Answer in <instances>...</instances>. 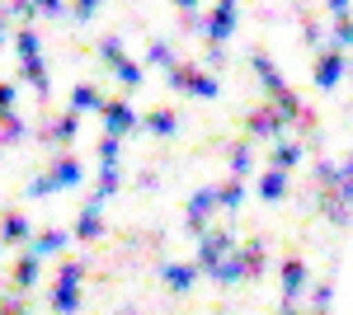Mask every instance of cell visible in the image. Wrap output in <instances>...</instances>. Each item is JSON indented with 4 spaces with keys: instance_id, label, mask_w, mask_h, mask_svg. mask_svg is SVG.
<instances>
[{
    "instance_id": "obj_1",
    "label": "cell",
    "mask_w": 353,
    "mask_h": 315,
    "mask_svg": "<svg viewBox=\"0 0 353 315\" xmlns=\"http://www.w3.org/2000/svg\"><path fill=\"white\" fill-rule=\"evenodd\" d=\"M81 179H85L81 160L61 151V156L52 160V170H48V174H38V179H33V184H28L24 193H28V198H52V193H61V188H76Z\"/></svg>"
},
{
    "instance_id": "obj_2",
    "label": "cell",
    "mask_w": 353,
    "mask_h": 315,
    "mask_svg": "<svg viewBox=\"0 0 353 315\" xmlns=\"http://www.w3.org/2000/svg\"><path fill=\"white\" fill-rule=\"evenodd\" d=\"M81 283H85V259H66L57 268V283H52V311L57 315L81 311Z\"/></svg>"
},
{
    "instance_id": "obj_3",
    "label": "cell",
    "mask_w": 353,
    "mask_h": 315,
    "mask_svg": "<svg viewBox=\"0 0 353 315\" xmlns=\"http://www.w3.org/2000/svg\"><path fill=\"white\" fill-rule=\"evenodd\" d=\"M231 250H236V231H231V226L208 231V236H198V259H193V263H198L203 273H212V268H217V263L226 259Z\"/></svg>"
},
{
    "instance_id": "obj_4",
    "label": "cell",
    "mask_w": 353,
    "mask_h": 315,
    "mask_svg": "<svg viewBox=\"0 0 353 315\" xmlns=\"http://www.w3.org/2000/svg\"><path fill=\"white\" fill-rule=\"evenodd\" d=\"M170 85H174V90H189L193 99H217V76H208V71H198V66H184V61H179V66H170Z\"/></svg>"
},
{
    "instance_id": "obj_5",
    "label": "cell",
    "mask_w": 353,
    "mask_h": 315,
    "mask_svg": "<svg viewBox=\"0 0 353 315\" xmlns=\"http://www.w3.org/2000/svg\"><path fill=\"white\" fill-rule=\"evenodd\" d=\"M283 128H288V118H283V113H278L273 104L250 108V118H245V132H250V141H283Z\"/></svg>"
},
{
    "instance_id": "obj_6",
    "label": "cell",
    "mask_w": 353,
    "mask_h": 315,
    "mask_svg": "<svg viewBox=\"0 0 353 315\" xmlns=\"http://www.w3.org/2000/svg\"><path fill=\"white\" fill-rule=\"evenodd\" d=\"M38 278H43V259L28 250V254H19V259L10 263V273H5V283H10V292H19V296H28V292L38 287Z\"/></svg>"
},
{
    "instance_id": "obj_7",
    "label": "cell",
    "mask_w": 353,
    "mask_h": 315,
    "mask_svg": "<svg viewBox=\"0 0 353 315\" xmlns=\"http://www.w3.org/2000/svg\"><path fill=\"white\" fill-rule=\"evenodd\" d=\"M217 188H198L189 198V207H184V216H189V236H208V216L217 212Z\"/></svg>"
},
{
    "instance_id": "obj_8",
    "label": "cell",
    "mask_w": 353,
    "mask_h": 315,
    "mask_svg": "<svg viewBox=\"0 0 353 315\" xmlns=\"http://www.w3.org/2000/svg\"><path fill=\"white\" fill-rule=\"evenodd\" d=\"M278 283H283V301H297V296H301V287L311 283V273H306V259L288 254V259L278 263Z\"/></svg>"
},
{
    "instance_id": "obj_9",
    "label": "cell",
    "mask_w": 353,
    "mask_h": 315,
    "mask_svg": "<svg viewBox=\"0 0 353 315\" xmlns=\"http://www.w3.org/2000/svg\"><path fill=\"white\" fill-rule=\"evenodd\" d=\"M99 113H104V132H109V136H128V132L141 123V118H137V108L128 104V99H109Z\"/></svg>"
},
{
    "instance_id": "obj_10",
    "label": "cell",
    "mask_w": 353,
    "mask_h": 315,
    "mask_svg": "<svg viewBox=\"0 0 353 315\" xmlns=\"http://www.w3.org/2000/svg\"><path fill=\"white\" fill-rule=\"evenodd\" d=\"M203 278V268L198 263H161V283L174 296H184V292H193V283Z\"/></svg>"
},
{
    "instance_id": "obj_11",
    "label": "cell",
    "mask_w": 353,
    "mask_h": 315,
    "mask_svg": "<svg viewBox=\"0 0 353 315\" xmlns=\"http://www.w3.org/2000/svg\"><path fill=\"white\" fill-rule=\"evenodd\" d=\"M344 76H349L344 52H334V48H330V52H321V61H316V85H321V90H334Z\"/></svg>"
},
{
    "instance_id": "obj_12",
    "label": "cell",
    "mask_w": 353,
    "mask_h": 315,
    "mask_svg": "<svg viewBox=\"0 0 353 315\" xmlns=\"http://www.w3.org/2000/svg\"><path fill=\"white\" fill-rule=\"evenodd\" d=\"M203 28H208V48H221L231 38V28H236V5H217Z\"/></svg>"
},
{
    "instance_id": "obj_13",
    "label": "cell",
    "mask_w": 353,
    "mask_h": 315,
    "mask_svg": "<svg viewBox=\"0 0 353 315\" xmlns=\"http://www.w3.org/2000/svg\"><path fill=\"white\" fill-rule=\"evenodd\" d=\"M250 61H254V76H259V85H264V94H269V99H278V94L288 90V80H283V71H278V66H273V61H269L264 52H254Z\"/></svg>"
},
{
    "instance_id": "obj_14",
    "label": "cell",
    "mask_w": 353,
    "mask_h": 315,
    "mask_svg": "<svg viewBox=\"0 0 353 315\" xmlns=\"http://www.w3.org/2000/svg\"><path fill=\"white\" fill-rule=\"evenodd\" d=\"M71 240H76L71 231H57V226H52V231H38V236L28 240V250H33L38 259H52V254H61V250L71 245Z\"/></svg>"
},
{
    "instance_id": "obj_15",
    "label": "cell",
    "mask_w": 353,
    "mask_h": 315,
    "mask_svg": "<svg viewBox=\"0 0 353 315\" xmlns=\"http://www.w3.org/2000/svg\"><path fill=\"white\" fill-rule=\"evenodd\" d=\"M71 236L76 240H99L104 236V216H99V203H85L76 212V226H71Z\"/></svg>"
},
{
    "instance_id": "obj_16",
    "label": "cell",
    "mask_w": 353,
    "mask_h": 315,
    "mask_svg": "<svg viewBox=\"0 0 353 315\" xmlns=\"http://www.w3.org/2000/svg\"><path fill=\"white\" fill-rule=\"evenodd\" d=\"M24 240H33L28 216L24 212H5V216H0V245H24Z\"/></svg>"
},
{
    "instance_id": "obj_17",
    "label": "cell",
    "mask_w": 353,
    "mask_h": 315,
    "mask_svg": "<svg viewBox=\"0 0 353 315\" xmlns=\"http://www.w3.org/2000/svg\"><path fill=\"white\" fill-rule=\"evenodd\" d=\"M241 259H245V273H250V278H259V273L269 268V240H264V236L245 240V245H241Z\"/></svg>"
},
{
    "instance_id": "obj_18",
    "label": "cell",
    "mask_w": 353,
    "mask_h": 315,
    "mask_svg": "<svg viewBox=\"0 0 353 315\" xmlns=\"http://www.w3.org/2000/svg\"><path fill=\"white\" fill-rule=\"evenodd\" d=\"M76 128H81V113H61V118H52V123L43 128V141H52V146H71Z\"/></svg>"
},
{
    "instance_id": "obj_19",
    "label": "cell",
    "mask_w": 353,
    "mask_h": 315,
    "mask_svg": "<svg viewBox=\"0 0 353 315\" xmlns=\"http://www.w3.org/2000/svg\"><path fill=\"white\" fill-rule=\"evenodd\" d=\"M254 193H259V198H264V203H283V198H288V170H264V174H259V188H254Z\"/></svg>"
},
{
    "instance_id": "obj_20",
    "label": "cell",
    "mask_w": 353,
    "mask_h": 315,
    "mask_svg": "<svg viewBox=\"0 0 353 315\" xmlns=\"http://www.w3.org/2000/svg\"><path fill=\"white\" fill-rule=\"evenodd\" d=\"M104 104H109V99H104L94 85H76V90H71V113H99Z\"/></svg>"
},
{
    "instance_id": "obj_21",
    "label": "cell",
    "mask_w": 353,
    "mask_h": 315,
    "mask_svg": "<svg viewBox=\"0 0 353 315\" xmlns=\"http://www.w3.org/2000/svg\"><path fill=\"white\" fill-rule=\"evenodd\" d=\"M141 128L151 132V136H174L179 132V118H174V108H156V113L141 118Z\"/></svg>"
},
{
    "instance_id": "obj_22",
    "label": "cell",
    "mask_w": 353,
    "mask_h": 315,
    "mask_svg": "<svg viewBox=\"0 0 353 315\" xmlns=\"http://www.w3.org/2000/svg\"><path fill=\"white\" fill-rule=\"evenodd\" d=\"M118 188H123V170H118V165H99V184H94V198H90V203H104Z\"/></svg>"
},
{
    "instance_id": "obj_23",
    "label": "cell",
    "mask_w": 353,
    "mask_h": 315,
    "mask_svg": "<svg viewBox=\"0 0 353 315\" xmlns=\"http://www.w3.org/2000/svg\"><path fill=\"white\" fill-rule=\"evenodd\" d=\"M301 156H306V151H301L297 141H273L269 165H273V170H292V165H301Z\"/></svg>"
},
{
    "instance_id": "obj_24",
    "label": "cell",
    "mask_w": 353,
    "mask_h": 315,
    "mask_svg": "<svg viewBox=\"0 0 353 315\" xmlns=\"http://www.w3.org/2000/svg\"><path fill=\"white\" fill-rule=\"evenodd\" d=\"M226 165H231L236 179H245V174L254 170V146H250V141H236V146L226 151Z\"/></svg>"
},
{
    "instance_id": "obj_25",
    "label": "cell",
    "mask_w": 353,
    "mask_h": 315,
    "mask_svg": "<svg viewBox=\"0 0 353 315\" xmlns=\"http://www.w3.org/2000/svg\"><path fill=\"white\" fill-rule=\"evenodd\" d=\"M217 203H221V212H236L245 203V184L236 179V174H231L226 184H217Z\"/></svg>"
},
{
    "instance_id": "obj_26",
    "label": "cell",
    "mask_w": 353,
    "mask_h": 315,
    "mask_svg": "<svg viewBox=\"0 0 353 315\" xmlns=\"http://www.w3.org/2000/svg\"><path fill=\"white\" fill-rule=\"evenodd\" d=\"M24 80L38 94H48V85H52V80H48V61H43V57H24Z\"/></svg>"
},
{
    "instance_id": "obj_27",
    "label": "cell",
    "mask_w": 353,
    "mask_h": 315,
    "mask_svg": "<svg viewBox=\"0 0 353 315\" xmlns=\"http://www.w3.org/2000/svg\"><path fill=\"white\" fill-rule=\"evenodd\" d=\"M24 136V123H19V113L10 108V113H0V146H14Z\"/></svg>"
},
{
    "instance_id": "obj_28",
    "label": "cell",
    "mask_w": 353,
    "mask_h": 315,
    "mask_svg": "<svg viewBox=\"0 0 353 315\" xmlns=\"http://www.w3.org/2000/svg\"><path fill=\"white\" fill-rule=\"evenodd\" d=\"M113 76H118V85L137 90V85H141V66H137V61H128V57H118V61H113Z\"/></svg>"
},
{
    "instance_id": "obj_29",
    "label": "cell",
    "mask_w": 353,
    "mask_h": 315,
    "mask_svg": "<svg viewBox=\"0 0 353 315\" xmlns=\"http://www.w3.org/2000/svg\"><path fill=\"white\" fill-rule=\"evenodd\" d=\"M330 48H334V52H349V48H353V14H344V19L334 24V33H330Z\"/></svg>"
},
{
    "instance_id": "obj_30",
    "label": "cell",
    "mask_w": 353,
    "mask_h": 315,
    "mask_svg": "<svg viewBox=\"0 0 353 315\" xmlns=\"http://www.w3.org/2000/svg\"><path fill=\"white\" fill-rule=\"evenodd\" d=\"M146 61H151V66H165V71H170V66H179L170 43H151V48H146Z\"/></svg>"
},
{
    "instance_id": "obj_31",
    "label": "cell",
    "mask_w": 353,
    "mask_h": 315,
    "mask_svg": "<svg viewBox=\"0 0 353 315\" xmlns=\"http://www.w3.org/2000/svg\"><path fill=\"white\" fill-rule=\"evenodd\" d=\"M14 52H19V61H24V57H38V33H33V28H19V33H14Z\"/></svg>"
},
{
    "instance_id": "obj_32",
    "label": "cell",
    "mask_w": 353,
    "mask_h": 315,
    "mask_svg": "<svg viewBox=\"0 0 353 315\" xmlns=\"http://www.w3.org/2000/svg\"><path fill=\"white\" fill-rule=\"evenodd\" d=\"M0 315H28V301L19 292H10V296H0Z\"/></svg>"
},
{
    "instance_id": "obj_33",
    "label": "cell",
    "mask_w": 353,
    "mask_h": 315,
    "mask_svg": "<svg viewBox=\"0 0 353 315\" xmlns=\"http://www.w3.org/2000/svg\"><path fill=\"white\" fill-rule=\"evenodd\" d=\"M99 165H118V136H104L99 141Z\"/></svg>"
},
{
    "instance_id": "obj_34",
    "label": "cell",
    "mask_w": 353,
    "mask_h": 315,
    "mask_svg": "<svg viewBox=\"0 0 353 315\" xmlns=\"http://www.w3.org/2000/svg\"><path fill=\"white\" fill-rule=\"evenodd\" d=\"M99 5H104V0H71V14H76V19H90V14H94V10H99Z\"/></svg>"
},
{
    "instance_id": "obj_35",
    "label": "cell",
    "mask_w": 353,
    "mask_h": 315,
    "mask_svg": "<svg viewBox=\"0 0 353 315\" xmlns=\"http://www.w3.org/2000/svg\"><path fill=\"white\" fill-rule=\"evenodd\" d=\"M311 311H330V283H316V292H311Z\"/></svg>"
},
{
    "instance_id": "obj_36",
    "label": "cell",
    "mask_w": 353,
    "mask_h": 315,
    "mask_svg": "<svg viewBox=\"0 0 353 315\" xmlns=\"http://www.w3.org/2000/svg\"><path fill=\"white\" fill-rule=\"evenodd\" d=\"M99 57H104V61H118V57H123V43H118V38H104V43H99Z\"/></svg>"
},
{
    "instance_id": "obj_37",
    "label": "cell",
    "mask_w": 353,
    "mask_h": 315,
    "mask_svg": "<svg viewBox=\"0 0 353 315\" xmlns=\"http://www.w3.org/2000/svg\"><path fill=\"white\" fill-rule=\"evenodd\" d=\"M61 10H66L61 0H33V14H48V19H52V14H61Z\"/></svg>"
},
{
    "instance_id": "obj_38",
    "label": "cell",
    "mask_w": 353,
    "mask_h": 315,
    "mask_svg": "<svg viewBox=\"0 0 353 315\" xmlns=\"http://www.w3.org/2000/svg\"><path fill=\"white\" fill-rule=\"evenodd\" d=\"M10 108H14V85L0 80V113H10Z\"/></svg>"
},
{
    "instance_id": "obj_39",
    "label": "cell",
    "mask_w": 353,
    "mask_h": 315,
    "mask_svg": "<svg viewBox=\"0 0 353 315\" xmlns=\"http://www.w3.org/2000/svg\"><path fill=\"white\" fill-rule=\"evenodd\" d=\"M301 43H306V48H316V43H321V28H316V24H301Z\"/></svg>"
},
{
    "instance_id": "obj_40",
    "label": "cell",
    "mask_w": 353,
    "mask_h": 315,
    "mask_svg": "<svg viewBox=\"0 0 353 315\" xmlns=\"http://www.w3.org/2000/svg\"><path fill=\"white\" fill-rule=\"evenodd\" d=\"M325 10L334 14V19H344V14H349V0H325Z\"/></svg>"
},
{
    "instance_id": "obj_41",
    "label": "cell",
    "mask_w": 353,
    "mask_h": 315,
    "mask_svg": "<svg viewBox=\"0 0 353 315\" xmlns=\"http://www.w3.org/2000/svg\"><path fill=\"white\" fill-rule=\"evenodd\" d=\"M5 19H10V10L0 5V43H5Z\"/></svg>"
},
{
    "instance_id": "obj_42",
    "label": "cell",
    "mask_w": 353,
    "mask_h": 315,
    "mask_svg": "<svg viewBox=\"0 0 353 315\" xmlns=\"http://www.w3.org/2000/svg\"><path fill=\"white\" fill-rule=\"evenodd\" d=\"M174 5H179L184 14H189V10H198V0H174Z\"/></svg>"
},
{
    "instance_id": "obj_43",
    "label": "cell",
    "mask_w": 353,
    "mask_h": 315,
    "mask_svg": "<svg viewBox=\"0 0 353 315\" xmlns=\"http://www.w3.org/2000/svg\"><path fill=\"white\" fill-rule=\"evenodd\" d=\"M217 5H236V0H217Z\"/></svg>"
}]
</instances>
